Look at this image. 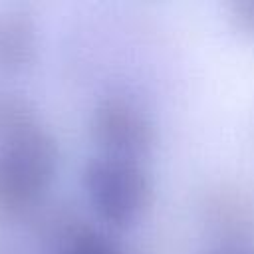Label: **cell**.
<instances>
[{
  "instance_id": "6da1fadb",
  "label": "cell",
  "mask_w": 254,
  "mask_h": 254,
  "mask_svg": "<svg viewBox=\"0 0 254 254\" xmlns=\"http://www.w3.org/2000/svg\"><path fill=\"white\" fill-rule=\"evenodd\" d=\"M60 167V147L52 131L38 123L0 137V210L22 214L50 190Z\"/></svg>"
},
{
  "instance_id": "7a4b0ae2",
  "label": "cell",
  "mask_w": 254,
  "mask_h": 254,
  "mask_svg": "<svg viewBox=\"0 0 254 254\" xmlns=\"http://www.w3.org/2000/svg\"><path fill=\"white\" fill-rule=\"evenodd\" d=\"M81 185L95 214L115 228L135 224L153 202V179L135 159L91 157L83 165Z\"/></svg>"
},
{
  "instance_id": "3957f363",
  "label": "cell",
  "mask_w": 254,
  "mask_h": 254,
  "mask_svg": "<svg viewBox=\"0 0 254 254\" xmlns=\"http://www.w3.org/2000/svg\"><path fill=\"white\" fill-rule=\"evenodd\" d=\"M91 139L101 155L141 161L157 143V127L151 115L123 95H107L97 101L89 117Z\"/></svg>"
},
{
  "instance_id": "277c9868",
  "label": "cell",
  "mask_w": 254,
  "mask_h": 254,
  "mask_svg": "<svg viewBox=\"0 0 254 254\" xmlns=\"http://www.w3.org/2000/svg\"><path fill=\"white\" fill-rule=\"evenodd\" d=\"M38 26L26 12L8 10L0 14V71L22 73L38 60Z\"/></svg>"
},
{
  "instance_id": "5b68a950",
  "label": "cell",
  "mask_w": 254,
  "mask_h": 254,
  "mask_svg": "<svg viewBox=\"0 0 254 254\" xmlns=\"http://www.w3.org/2000/svg\"><path fill=\"white\" fill-rule=\"evenodd\" d=\"M60 254H123V250L107 234L85 224H73L62 234Z\"/></svg>"
},
{
  "instance_id": "8992f818",
  "label": "cell",
  "mask_w": 254,
  "mask_h": 254,
  "mask_svg": "<svg viewBox=\"0 0 254 254\" xmlns=\"http://www.w3.org/2000/svg\"><path fill=\"white\" fill-rule=\"evenodd\" d=\"M228 20L232 28L246 36L254 38V0H234L228 4Z\"/></svg>"
},
{
  "instance_id": "52a82bcc",
  "label": "cell",
  "mask_w": 254,
  "mask_h": 254,
  "mask_svg": "<svg viewBox=\"0 0 254 254\" xmlns=\"http://www.w3.org/2000/svg\"><path fill=\"white\" fill-rule=\"evenodd\" d=\"M204 254H254V250L244 246H218V248L206 250Z\"/></svg>"
}]
</instances>
